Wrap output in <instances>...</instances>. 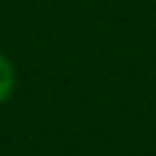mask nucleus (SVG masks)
I'll return each instance as SVG.
<instances>
[{
  "label": "nucleus",
  "mask_w": 156,
  "mask_h": 156,
  "mask_svg": "<svg viewBox=\"0 0 156 156\" xmlns=\"http://www.w3.org/2000/svg\"><path fill=\"white\" fill-rule=\"evenodd\" d=\"M13 86H16V70H13V64L0 54V102H6L13 93Z\"/></svg>",
  "instance_id": "f257e3e1"
}]
</instances>
